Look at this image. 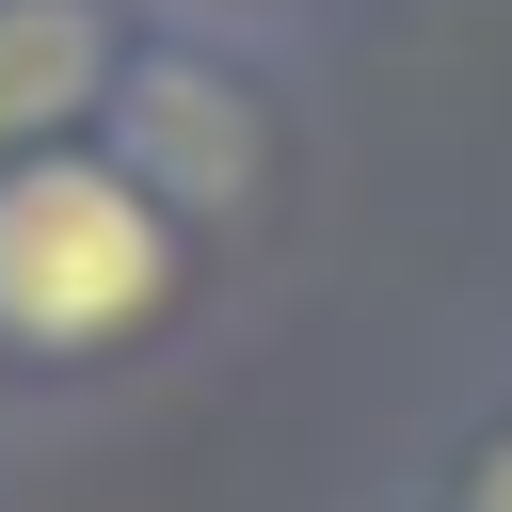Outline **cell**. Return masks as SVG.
<instances>
[{"mask_svg":"<svg viewBox=\"0 0 512 512\" xmlns=\"http://www.w3.org/2000/svg\"><path fill=\"white\" fill-rule=\"evenodd\" d=\"M144 0H0V160L16 144H96V96L128 64Z\"/></svg>","mask_w":512,"mask_h":512,"instance_id":"obj_3","label":"cell"},{"mask_svg":"<svg viewBox=\"0 0 512 512\" xmlns=\"http://www.w3.org/2000/svg\"><path fill=\"white\" fill-rule=\"evenodd\" d=\"M96 144H112L128 192H160L192 240L256 224V208L288 192V96H272V48L224 32V16H160V0H144V32H128L112 96H96Z\"/></svg>","mask_w":512,"mask_h":512,"instance_id":"obj_2","label":"cell"},{"mask_svg":"<svg viewBox=\"0 0 512 512\" xmlns=\"http://www.w3.org/2000/svg\"><path fill=\"white\" fill-rule=\"evenodd\" d=\"M208 240L128 192L112 144H16L0 160V384H96L176 336Z\"/></svg>","mask_w":512,"mask_h":512,"instance_id":"obj_1","label":"cell"},{"mask_svg":"<svg viewBox=\"0 0 512 512\" xmlns=\"http://www.w3.org/2000/svg\"><path fill=\"white\" fill-rule=\"evenodd\" d=\"M432 512H512V416H480V432L448 448V480H432Z\"/></svg>","mask_w":512,"mask_h":512,"instance_id":"obj_4","label":"cell"}]
</instances>
